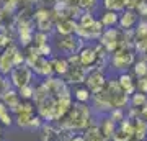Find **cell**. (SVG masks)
<instances>
[{"mask_svg": "<svg viewBox=\"0 0 147 141\" xmlns=\"http://www.w3.org/2000/svg\"><path fill=\"white\" fill-rule=\"evenodd\" d=\"M90 107L93 113L105 116L111 110H126L129 107V95L121 90V87L116 82V77H108L103 89L92 95Z\"/></svg>", "mask_w": 147, "mask_h": 141, "instance_id": "6da1fadb", "label": "cell"}, {"mask_svg": "<svg viewBox=\"0 0 147 141\" xmlns=\"http://www.w3.org/2000/svg\"><path fill=\"white\" fill-rule=\"evenodd\" d=\"M95 123L93 118V112L90 104H79V102H74L70 105V108L67 110V113L56 121V125L61 128L72 131V133H84L90 125Z\"/></svg>", "mask_w": 147, "mask_h": 141, "instance_id": "7a4b0ae2", "label": "cell"}, {"mask_svg": "<svg viewBox=\"0 0 147 141\" xmlns=\"http://www.w3.org/2000/svg\"><path fill=\"white\" fill-rule=\"evenodd\" d=\"M137 59V52L136 48L132 43L129 44H123L121 48H118L116 51H113L110 54L108 59V67H111L116 72H127L132 67V64L136 63Z\"/></svg>", "mask_w": 147, "mask_h": 141, "instance_id": "3957f363", "label": "cell"}, {"mask_svg": "<svg viewBox=\"0 0 147 141\" xmlns=\"http://www.w3.org/2000/svg\"><path fill=\"white\" fill-rule=\"evenodd\" d=\"M98 43L111 54V52L116 51V49L121 48L123 44L132 43V30L131 31H124V30H121L119 26H116V28H108V30L103 31V35H101L100 40H98Z\"/></svg>", "mask_w": 147, "mask_h": 141, "instance_id": "277c9868", "label": "cell"}, {"mask_svg": "<svg viewBox=\"0 0 147 141\" xmlns=\"http://www.w3.org/2000/svg\"><path fill=\"white\" fill-rule=\"evenodd\" d=\"M51 43H53L54 52L56 54H61V56H65V58L74 56V54H79V51L85 44L77 35H70V36L53 35L51 36Z\"/></svg>", "mask_w": 147, "mask_h": 141, "instance_id": "5b68a950", "label": "cell"}, {"mask_svg": "<svg viewBox=\"0 0 147 141\" xmlns=\"http://www.w3.org/2000/svg\"><path fill=\"white\" fill-rule=\"evenodd\" d=\"M33 20L36 31H42L47 35H54V26H56V15L53 8L47 7H34L33 10Z\"/></svg>", "mask_w": 147, "mask_h": 141, "instance_id": "8992f818", "label": "cell"}, {"mask_svg": "<svg viewBox=\"0 0 147 141\" xmlns=\"http://www.w3.org/2000/svg\"><path fill=\"white\" fill-rule=\"evenodd\" d=\"M36 77L34 72L31 71V67L28 64H23V66H16L13 67V71L8 76V80H10L11 87L15 90H20L23 87H26L30 84H33V79Z\"/></svg>", "mask_w": 147, "mask_h": 141, "instance_id": "52a82bcc", "label": "cell"}, {"mask_svg": "<svg viewBox=\"0 0 147 141\" xmlns=\"http://www.w3.org/2000/svg\"><path fill=\"white\" fill-rule=\"evenodd\" d=\"M41 141H70L75 133L61 128L56 123H44L41 130Z\"/></svg>", "mask_w": 147, "mask_h": 141, "instance_id": "ba28073f", "label": "cell"}, {"mask_svg": "<svg viewBox=\"0 0 147 141\" xmlns=\"http://www.w3.org/2000/svg\"><path fill=\"white\" fill-rule=\"evenodd\" d=\"M103 31H105V28H103V25L100 23V20L96 18V20H95L93 23H90V25H79V23H77V31H75V35H77L84 43H87V41L96 43L100 40V36L103 35Z\"/></svg>", "mask_w": 147, "mask_h": 141, "instance_id": "9c48e42d", "label": "cell"}, {"mask_svg": "<svg viewBox=\"0 0 147 141\" xmlns=\"http://www.w3.org/2000/svg\"><path fill=\"white\" fill-rule=\"evenodd\" d=\"M108 80V76H106V71L103 69H96V67H92V69H87V77H85V87L92 92V95L100 92L103 89V85L106 84Z\"/></svg>", "mask_w": 147, "mask_h": 141, "instance_id": "30bf717a", "label": "cell"}, {"mask_svg": "<svg viewBox=\"0 0 147 141\" xmlns=\"http://www.w3.org/2000/svg\"><path fill=\"white\" fill-rule=\"evenodd\" d=\"M18 43H10L0 51V74L8 77L15 67V52L18 51Z\"/></svg>", "mask_w": 147, "mask_h": 141, "instance_id": "8fae6325", "label": "cell"}, {"mask_svg": "<svg viewBox=\"0 0 147 141\" xmlns=\"http://www.w3.org/2000/svg\"><path fill=\"white\" fill-rule=\"evenodd\" d=\"M53 12L57 18H74V20H79V16L82 15V12L79 10V7L75 3L65 2V0H59L57 3L53 7Z\"/></svg>", "mask_w": 147, "mask_h": 141, "instance_id": "7c38bea8", "label": "cell"}, {"mask_svg": "<svg viewBox=\"0 0 147 141\" xmlns=\"http://www.w3.org/2000/svg\"><path fill=\"white\" fill-rule=\"evenodd\" d=\"M85 77H87V69L82 66V64H69V69L65 76H64V80L72 87V85H84L85 84Z\"/></svg>", "mask_w": 147, "mask_h": 141, "instance_id": "4fadbf2b", "label": "cell"}, {"mask_svg": "<svg viewBox=\"0 0 147 141\" xmlns=\"http://www.w3.org/2000/svg\"><path fill=\"white\" fill-rule=\"evenodd\" d=\"M132 135H134V121H132V118L126 116L121 123L116 125L111 141H131Z\"/></svg>", "mask_w": 147, "mask_h": 141, "instance_id": "5bb4252c", "label": "cell"}, {"mask_svg": "<svg viewBox=\"0 0 147 141\" xmlns=\"http://www.w3.org/2000/svg\"><path fill=\"white\" fill-rule=\"evenodd\" d=\"M116 82L121 87V90L131 97L134 92H137V79L132 76L129 71L127 72H119L116 76Z\"/></svg>", "mask_w": 147, "mask_h": 141, "instance_id": "9a60e30c", "label": "cell"}, {"mask_svg": "<svg viewBox=\"0 0 147 141\" xmlns=\"http://www.w3.org/2000/svg\"><path fill=\"white\" fill-rule=\"evenodd\" d=\"M77 31V20L74 18H57L56 26H54V35L61 36H70Z\"/></svg>", "mask_w": 147, "mask_h": 141, "instance_id": "2e32d148", "label": "cell"}, {"mask_svg": "<svg viewBox=\"0 0 147 141\" xmlns=\"http://www.w3.org/2000/svg\"><path fill=\"white\" fill-rule=\"evenodd\" d=\"M139 23V15H137L134 10H123L119 13V26L121 30H124V31H131L134 30V26Z\"/></svg>", "mask_w": 147, "mask_h": 141, "instance_id": "e0dca14e", "label": "cell"}, {"mask_svg": "<svg viewBox=\"0 0 147 141\" xmlns=\"http://www.w3.org/2000/svg\"><path fill=\"white\" fill-rule=\"evenodd\" d=\"M82 135H84L85 141H111L110 138L103 133V130L100 128V125H98V121L96 120H95L93 125H90Z\"/></svg>", "mask_w": 147, "mask_h": 141, "instance_id": "ac0fdd59", "label": "cell"}, {"mask_svg": "<svg viewBox=\"0 0 147 141\" xmlns=\"http://www.w3.org/2000/svg\"><path fill=\"white\" fill-rule=\"evenodd\" d=\"M51 64H53V71L56 77H64L65 72L69 69V61L65 56H61V54H54L51 58Z\"/></svg>", "mask_w": 147, "mask_h": 141, "instance_id": "d6986e66", "label": "cell"}, {"mask_svg": "<svg viewBox=\"0 0 147 141\" xmlns=\"http://www.w3.org/2000/svg\"><path fill=\"white\" fill-rule=\"evenodd\" d=\"M100 23L103 25L105 30L108 28H116L118 23H119V13H116V12H111V10H103L100 13Z\"/></svg>", "mask_w": 147, "mask_h": 141, "instance_id": "ffe728a7", "label": "cell"}, {"mask_svg": "<svg viewBox=\"0 0 147 141\" xmlns=\"http://www.w3.org/2000/svg\"><path fill=\"white\" fill-rule=\"evenodd\" d=\"M134 121V135L131 141H146L147 140V121L141 120L139 116L132 118Z\"/></svg>", "mask_w": 147, "mask_h": 141, "instance_id": "44dd1931", "label": "cell"}, {"mask_svg": "<svg viewBox=\"0 0 147 141\" xmlns=\"http://www.w3.org/2000/svg\"><path fill=\"white\" fill-rule=\"evenodd\" d=\"M131 74L136 79L147 77V58L146 56H137L136 63L132 64V67H131Z\"/></svg>", "mask_w": 147, "mask_h": 141, "instance_id": "7402d4cb", "label": "cell"}, {"mask_svg": "<svg viewBox=\"0 0 147 141\" xmlns=\"http://www.w3.org/2000/svg\"><path fill=\"white\" fill-rule=\"evenodd\" d=\"M72 97H74V102L90 104V100H92V92H90L85 85H77V87L72 90Z\"/></svg>", "mask_w": 147, "mask_h": 141, "instance_id": "603a6c76", "label": "cell"}, {"mask_svg": "<svg viewBox=\"0 0 147 141\" xmlns=\"http://www.w3.org/2000/svg\"><path fill=\"white\" fill-rule=\"evenodd\" d=\"M2 102H3V104H5L7 107L11 110V112H13V110H15L16 107L20 105L21 97H20V94H18V90H15L13 87H11V89L8 90V92H7L3 97H2Z\"/></svg>", "mask_w": 147, "mask_h": 141, "instance_id": "cb8c5ba5", "label": "cell"}, {"mask_svg": "<svg viewBox=\"0 0 147 141\" xmlns=\"http://www.w3.org/2000/svg\"><path fill=\"white\" fill-rule=\"evenodd\" d=\"M74 3L79 7L82 13H95L100 8V0H75Z\"/></svg>", "mask_w": 147, "mask_h": 141, "instance_id": "d4e9b609", "label": "cell"}, {"mask_svg": "<svg viewBox=\"0 0 147 141\" xmlns=\"http://www.w3.org/2000/svg\"><path fill=\"white\" fill-rule=\"evenodd\" d=\"M15 123V115L11 113V110L0 100V125L2 126H11Z\"/></svg>", "mask_w": 147, "mask_h": 141, "instance_id": "484cf974", "label": "cell"}, {"mask_svg": "<svg viewBox=\"0 0 147 141\" xmlns=\"http://www.w3.org/2000/svg\"><path fill=\"white\" fill-rule=\"evenodd\" d=\"M100 5L103 10H111L116 13H121L126 10V2L124 0H100Z\"/></svg>", "mask_w": 147, "mask_h": 141, "instance_id": "4316f807", "label": "cell"}, {"mask_svg": "<svg viewBox=\"0 0 147 141\" xmlns=\"http://www.w3.org/2000/svg\"><path fill=\"white\" fill-rule=\"evenodd\" d=\"M147 38V20H139L134 30H132V44L137 41H142Z\"/></svg>", "mask_w": 147, "mask_h": 141, "instance_id": "83f0119b", "label": "cell"}, {"mask_svg": "<svg viewBox=\"0 0 147 141\" xmlns=\"http://www.w3.org/2000/svg\"><path fill=\"white\" fill-rule=\"evenodd\" d=\"M146 102H147V95L141 94V92H134L129 97V108H141Z\"/></svg>", "mask_w": 147, "mask_h": 141, "instance_id": "f1b7e54d", "label": "cell"}, {"mask_svg": "<svg viewBox=\"0 0 147 141\" xmlns=\"http://www.w3.org/2000/svg\"><path fill=\"white\" fill-rule=\"evenodd\" d=\"M46 43H51V35L47 33H42V31H34V36H33V46L34 48H39Z\"/></svg>", "mask_w": 147, "mask_h": 141, "instance_id": "f546056e", "label": "cell"}, {"mask_svg": "<svg viewBox=\"0 0 147 141\" xmlns=\"http://www.w3.org/2000/svg\"><path fill=\"white\" fill-rule=\"evenodd\" d=\"M0 3H2L3 8H7V10L15 12V13H16V12L23 7V0H2Z\"/></svg>", "mask_w": 147, "mask_h": 141, "instance_id": "4dcf8cb0", "label": "cell"}, {"mask_svg": "<svg viewBox=\"0 0 147 141\" xmlns=\"http://www.w3.org/2000/svg\"><path fill=\"white\" fill-rule=\"evenodd\" d=\"M18 94H20L21 100H33V95H34V84H30L26 87L20 89Z\"/></svg>", "mask_w": 147, "mask_h": 141, "instance_id": "1f68e13d", "label": "cell"}, {"mask_svg": "<svg viewBox=\"0 0 147 141\" xmlns=\"http://www.w3.org/2000/svg\"><path fill=\"white\" fill-rule=\"evenodd\" d=\"M108 116H110L111 120L115 121L116 125L118 123H121V121L124 120L127 116V113H126V110H121V108H118V110H111L110 113H108Z\"/></svg>", "mask_w": 147, "mask_h": 141, "instance_id": "d6a6232c", "label": "cell"}, {"mask_svg": "<svg viewBox=\"0 0 147 141\" xmlns=\"http://www.w3.org/2000/svg\"><path fill=\"white\" fill-rule=\"evenodd\" d=\"M10 89H11V84H10V80H8V77H5V76L0 74V100H2V97H3Z\"/></svg>", "mask_w": 147, "mask_h": 141, "instance_id": "836d02e7", "label": "cell"}, {"mask_svg": "<svg viewBox=\"0 0 147 141\" xmlns=\"http://www.w3.org/2000/svg\"><path fill=\"white\" fill-rule=\"evenodd\" d=\"M136 13L139 15V20H147V0L139 3V7L136 8Z\"/></svg>", "mask_w": 147, "mask_h": 141, "instance_id": "e575fe53", "label": "cell"}, {"mask_svg": "<svg viewBox=\"0 0 147 141\" xmlns=\"http://www.w3.org/2000/svg\"><path fill=\"white\" fill-rule=\"evenodd\" d=\"M59 0H34V7H47V8H53Z\"/></svg>", "mask_w": 147, "mask_h": 141, "instance_id": "d590c367", "label": "cell"}, {"mask_svg": "<svg viewBox=\"0 0 147 141\" xmlns=\"http://www.w3.org/2000/svg\"><path fill=\"white\" fill-rule=\"evenodd\" d=\"M137 92L147 95V77L137 79Z\"/></svg>", "mask_w": 147, "mask_h": 141, "instance_id": "8d00e7d4", "label": "cell"}, {"mask_svg": "<svg viewBox=\"0 0 147 141\" xmlns=\"http://www.w3.org/2000/svg\"><path fill=\"white\" fill-rule=\"evenodd\" d=\"M10 43H16V41H15V40H11L10 36L3 35V33H0V51H2L5 46H8Z\"/></svg>", "mask_w": 147, "mask_h": 141, "instance_id": "74e56055", "label": "cell"}, {"mask_svg": "<svg viewBox=\"0 0 147 141\" xmlns=\"http://www.w3.org/2000/svg\"><path fill=\"white\" fill-rule=\"evenodd\" d=\"M124 2H126V10H134L136 12V8L139 7V3L144 2V0H124Z\"/></svg>", "mask_w": 147, "mask_h": 141, "instance_id": "f35d334b", "label": "cell"}, {"mask_svg": "<svg viewBox=\"0 0 147 141\" xmlns=\"http://www.w3.org/2000/svg\"><path fill=\"white\" fill-rule=\"evenodd\" d=\"M137 112H139V118L144 120V121H147V102L142 105L141 108H137Z\"/></svg>", "mask_w": 147, "mask_h": 141, "instance_id": "ab89813d", "label": "cell"}, {"mask_svg": "<svg viewBox=\"0 0 147 141\" xmlns=\"http://www.w3.org/2000/svg\"><path fill=\"white\" fill-rule=\"evenodd\" d=\"M70 141H85V138H84V135L82 133H75V135L72 136V140Z\"/></svg>", "mask_w": 147, "mask_h": 141, "instance_id": "60d3db41", "label": "cell"}, {"mask_svg": "<svg viewBox=\"0 0 147 141\" xmlns=\"http://www.w3.org/2000/svg\"><path fill=\"white\" fill-rule=\"evenodd\" d=\"M23 7H34V0H23Z\"/></svg>", "mask_w": 147, "mask_h": 141, "instance_id": "b9f144b4", "label": "cell"}, {"mask_svg": "<svg viewBox=\"0 0 147 141\" xmlns=\"http://www.w3.org/2000/svg\"><path fill=\"white\" fill-rule=\"evenodd\" d=\"M3 140V128H2V125H0V141Z\"/></svg>", "mask_w": 147, "mask_h": 141, "instance_id": "7bdbcfd3", "label": "cell"}, {"mask_svg": "<svg viewBox=\"0 0 147 141\" xmlns=\"http://www.w3.org/2000/svg\"><path fill=\"white\" fill-rule=\"evenodd\" d=\"M65 2H70V3H74V2H75V0H65Z\"/></svg>", "mask_w": 147, "mask_h": 141, "instance_id": "ee69618b", "label": "cell"}, {"mask_svg": "<svg viewBox=\"0 0 147 141\" xmlns=\"http://www.w3.org/2000/svg\"><path fill=\"white\" fill-rule=\"evenodd\" d=\"M0 2H2V0H0Z\"/></svg>", "mask_w": 147, "mask_h": 141, "instance_id": "f6af8a7d", "label": "cell"}]
</instances>
